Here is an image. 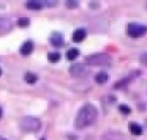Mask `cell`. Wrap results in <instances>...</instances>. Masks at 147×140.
<instances>
[{
	"label": "cell",
	"mask_w": 147,
	"mask_h": 140,
	"mask_svg": "<svg viewBox=\"0 0 147 140\" xmlns=\"http://www.w3.org/2000/svg\"><path fill=\"white\" fill-rule=\"evenodd\" d=\"M29 24H30V21L27 19V17H21V19L18 21V25H19V27H27Z\"/></svg>",
	"instance_id": "17"
},
{
	"label": "cell",
	"mask_w": 147,
	"mask_h": 140,
	"mask_svg": "<svg viewBox=\"0 0 147 140\" xmlns=\"http://www.w3.org/2000/svg\"><path fill=\"white\" fill-rule=\"evenodd\" d=\"M86 63L92 66H108L111 65V57L106 54H93L86 58Z\"/></svg>",
	"instance_id": "3"
},
{
	"label": "cell",
	"mask_w": 147,
	"mask_h": 140,
	"mask_svg": "<svg viewBox=\"0 0 147 140\" xmlns=\"http://www.w3.org/2000/svg\"><path fill=\"white\" fill-rule=\"evenodd\" d=\"M48 60L51 61V63H57V61L60 60V54H57V52H54V54H49V55H48Z\"/></svg>",
	"instance_id": "16"
},
{
	"label": "cell",
	"mask_w": 147,
	"mask_h": 140,
	"mask_svg": "<svg viewBox=\"0 0 147 140\" xmlns=\"http://www.w3.org/2000/svg\"><path fill=\"white\" fill-rule=\"evenodd\" d=\"M98 118V110L93 104H84L79 109L76 115V120H74V126L76 129H86V127L92 126L93 123Z\"/></svg>",
	"instance_id": "1"
},
{
	"label": "cell",
	"mask_w": 147,
	"mask_h": 140,
	"mask_svg": "<svg viewBox=\"0 0 147 140\" xmlns=\"http://www.w3.org/2000/svg\"><path fill=\"white\" fill-rule=\"evenodd\" d=\"M120 112H122V113H125V115H128V113H130L128 105H120Z\"/></svg>",
	"instance_id": "18"
},
{
	"label": "cell",
	"mask_w": 147,
	"mask_h": 140,
	"mask_svg": "<svg viewBox=\"0 0 147 140\" xmlns=\"http://www.w3.org/2000/svg\"><path fill=\"white\" fill-rule=\"evenodd\" d=\"M70 74L73 77H82L87 74V69L82 63H78V65H73V66L70 68Z\"/></svg>",
	"instance_id": "6"
},
{
	"label": "cell",
	"mask_w": 147,
	"mask_h": 140,
	"mask_svg": "<svg viewBox=\"0 0 147 140\" xmlns=\"http://www.w3.org/2000/svg\"><path fill=\"white\" fill-rule=\"evenodd\" d=\"M19 129L22 132H36L41 129V121L36 117H24L19 120Z\"/></svg>",
	"instance_id": "2"
},
{
	"label": "cell",
	"mask_w": 147,
	"mask_h": 140,
	"mask_svg": "<svg viewBox=\"0 0 147 140\" xmlns=\"http://www.w3.org/2000/svg\"><path fill=\"white\" fill-rule=\"evenodd\" d=\"M68 8H76L78 7V2H67Z\"/></svg>",
	"instance_id": "20"
},
{
	"label": "cell",
	"mask_w": 147,
	"mask_h": 140,
	"mask_svg": "<svg viewBox=\"0 0 147 140\" xmlns=\"http://www.w3.org/2000/svg\"><path fill=\"white\" fill-rule=\"evenodd\" d=\"M0 76H2V68H0Z\"/></svg>",
	"instance_id": "22"
},
{
	"label": "cell",
	"mask_w": 147,
	"mask_h": 140,
	"mask_svg": "<svg viewBox=\"0 0 147 140\" xmlns=\"http://www.w3.org/2000/svg\"><path fill=\"white\" fill-rule=\"evenodd\" d=\"M101 140H130L127 135H123L122 132H115V131H108L105 135L101 137Z\"/></svg>",
	"instance_id": "7"
},
{
	"label": "cell",
	"mask_w": 147,
	"mask_h": 140,
	"mask_svg": "<svg viewBox=\"0 0 147 140\" xmlns=\"http://www.w3.org/2000/svg\"><path fill=\"white\" fill-rule=\"evenodd\" d=\"M146 8H147V3H146Z\"/></svg>",
	"instance_id": "24"
},
{
	"label": "cell",
	"mask_w": 147,
	"mask_h": 140,
	"mask_svg": "<svg viewBox=\"0 0 147 140\" xmlns=\"http://www.w3.org/2000/svg\"><path fill=\"white\" fill-rule=\"evenodd\" d=\"M19 52H21V55H24V57L30 55V54L33 52V43H32V41H26L22 46H21Z\"/></svg>",
	"instance_id": "8"
},
{
	"label": "cell",
	"mask_w": 147,
	"mask_h": 140,
	"mask_svg": "<svg viewBox=\"0 0 147 140\" xmlns=\"http://www.w3.org/2000/svg\"><path fill=\"white\" fill-rule=\"evenodd\" d=\"M26 8H29V10H41V8H43V2L29 0V2H26Z\"/></svg>",
	"instance_id": "11"
},
{
	"label": "cell",
	"mask_w": 147,
	"mask_h": 140,
	"mask_svg": "<svg viewBox=\"0 0 147 140\" xmlns=\"http://www.w3.org/2000/svg\"><path fill=\"white\" fill-rule=\"evenodd\" d=\"M0 117H2V109H0Z\"/></svg>",
	"instance_id": "23"
},
{
	"label": "cell",
	"mask_w": 147,
	"mask_h": 140,
	"mask_svg": "<svg viewBox=\"0 0 147 140\" xmlns=\"http://www.w3.org/2000/svg\"><path fill=\"white\" fill-rule=\"evenodd\" d=\"M139 60H141V63H142V65H146V66H147V52H146V54H142V55H141V58H139Z\"/></svg>",
	"instance_id": "19"
},
{
	"label": "cell",
	"mask_w": 147,
	"mask_h": 140,
	"mask_svg": "<svg viewBox=\"0 0 147 140\" xmlns=\"http://www.w3.org/2000/svg\"><path fill=\"white\" fill-rule=\"evenodd\" d=\"M128 129H130V132L133 134V135H141V134H142V127L138 123H130L128 124Z\"/></svg>",
	"instance_id": "12"
},
{
	"label": "cell",
	"mask_w": 147,
	"mask_h": 140,
	"mask_svg": "<svg viewBox=\"0 0 147 140\" xmlns=\"http://www.w3.org/2000/svg\"><path fill=\"white\" fill-rule=\"evenodd\" d=\"M127 33L131 38H139V36H144L147 33V27L141 25V24H138V22H131V24H128V27H127Z\"/></svg>",
	"instance_id": "4"
},
{
	"label": "cell",
	"mask_w": 147,
	"mask_h": 140,
	"mask_svg": "<svg viewBox=\"0 0 147 140\" xmlns=\"http://www.w3.org/2000/svg\"><path fill=\"white\" fill-rule=\"evenodd\" d=\"M78 55H79V51H78V49H70V51L67 52V58H68V60H74Z\"/></svg>",
	"instance_id": "15"
},
{
	"label": "cell",
	"mask_w": 147,
	"mask_h": 140,
	"mask_svg": "<svg viewBox=\"0 0 147 140\" xmlns=\"http://www.w3.org/2000/svg\"><path fill=\"white\" fill-rule=\"evenodd\" d=\"M86 36H87V32L84 29H78L76 32L73 33V41L74 43H81V41H84L86 39Z\"/></svg>",
	"instance_id": "10"
},
{
	"label": "cell",
	"mask_w": 147,
	"mask_h": 140,
	"mask_svg": "<svg viewBox=\"0 0 147 140\" xmlns=\"http://www.w3.org/2000/svg\"><path fill=\"white\" fill-rule=\"evenodd\" d=\"M0 140H7V139H3V137H0Z\"/></svg>",
	"instance_id": "21"
},
{
	"label": "cell",
	"mask_w": 147,
	"mask_h": 140,
	"mask_svg": "<svg viewBox=\"0 0 147 140\" xmlns=\"http://www.w3.org/2000/svg\"><path fill=\"white\" fill-rule=\"evenodd\" d=\"M49 39H51V44L55 46V47H59V46L63 44V36H62L59 32H54V33L51 35V38H49Z\"/></svg>",
	"instance_id": "9"
},
{
	"label": "cell",
	"mask_w": 147,
	"mask_h": 140,
	"mask_svg": "<svg viewBox=\"0 0 147 140\" xmlns=\"http://www.w3.org/2000/svg\"><path fill=\"white\" fill-rule=\"evenodd\" d=\"M13 21L8 19V17H0V36L2 35H7L13 30Z\"/></svg>",
	"instance_id": "5"
},
{
	"label": "cell",
	"mask_w": 147,
	"mask_h": 140,
	"mask_svg": "<svg viewBox=\"0 0 147 140\" xmlns=\"http://www.w3.org/2000/svg\"><path fill=\"white\" fill-rule=\"evenodd\" d=\"M36 79H38V77H36L35 74H32V73H27L26 76H24V80H26L27 83H35Z\"/></svg>",
	"instance_id": "14"
},
{
	"label": "cell",
	"mask_w": 147,
	"mask_h": 140,
	"mask_svg": "<svg viewBox=\"0 0 147 140\" xmlns=\"http://www.w3.org/2000/svg\"><path fill=\"white\" fill-rule=\"evenodd\" d=\"M95 82L98 83H106L108 82V73H98L95 76Z\"/></svg>",
	"instance_id": "13"
}]
</instances>
